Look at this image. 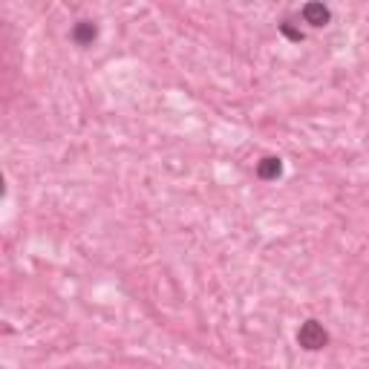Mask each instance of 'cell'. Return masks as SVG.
<instances>
[{
	"label": "cell",
	"mask_w": 369,
	"mask_h": 369,
	"mask_svg": "<svg viewBox=\"0 0 369 369\" xmlns=\"http://www.w3.org/2000/svg\"><path fill=\"white\" fill-rule=\"evenodd\" d=\"M297 344L306 349V352H318L329 344V332L318 323V320H306L300 329H297Z\"/></svg>",
	"instance_id": "cell-1"
},
{
	"label": "cell",
	"mask_w": 369,
	"mask_h": 369,
	"mask_svg": "<svg viewBox=\"0 0 369 369\" xmlns=\"http://www.w3.org/2000/svg\"><path fill=\"white\" fill-rule=\"evenodd\" d=\"M280 32L289 38V41H294V44H300L303 41V29H297V26H292V20L286 18L283 23H280Z\"/></svg>",
	"instance_id": "cell-5"
},
{
	"label": "cell",
	"mask_w": 369,
	"mask_h": 369,
	"mask_svg": "<svg viewBox=\"0 0 369 369\" xmlns=\"http://www.w3.org/2000/svg\"><path fill=\"white\" fill-rule=\"evenodd\" d=\"M70 38H73L75 46H92V44H96V38H99V26L92 23V20H78L73 26Z\"/></svg>",
	"instance_id": "cell-3"
},
{
	"label": "cell",
	"mask_w": 369,
	"mask_h": 369,
	"mask_svg": "<svg viewBox=\"0 0 369 369\" xmlns=\"http://www.w3.org/2000/svg\"><path fill=\"white\" fill-rule=\"evenodd\" d=\"M300 18H303V23H309L312 29H320V26H326L332 20V12L323 4H306L300 9Z\"/></svg>",
	"instance_id": "cell-2"
},
{
	"label": "cell",
	"mask_w": 369,
	"mask_h": 369,
	"mask_svg": "<svg viewBox=\"0 0 369 369\" xmlns=\"http://www.w3.org/2000/svg\"><path fill=\"white\" fill-rule=\"evenodd\" d=\"M280 173H283V162L277 156H265V159L257 162V179H263V182L280 179Z\"/></svg>",
	"instance_id": "cell-4"
}]
</instances>
